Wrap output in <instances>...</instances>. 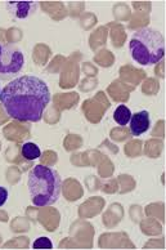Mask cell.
<instances>
[{
  "instance_id": "7a4b0ae2",
  "label": "cell",
  "mask_w": 166,
  "mask_h": 250,
  "mask_svg": "<svg viewBox=\"0 0 166 250\" xmlns=\"http://www.w3.org/2000/svg\"><path fill=\"white\" fill-rule=\"evenodd\" d=\"M27 188L35 207H50L60 199L62 179L56 169L35 165L28 173Z\"/></svg>"
},
{
  "instance_id": "ba28073f",
  "label": "cell",
  "mask_w": 166,
  "mask_h": 250,
  "mask_svg": "<svg viewBox=\"0 0 166 250\" xmlns=\"http://www.w3.org/2000/svg\"><path fill=\"white\" fill-rule=\"evenodd\" d=\"M131 111L125 104H120L113 112V119L119 125H127L131 119Z\"/></svg>"
},
{
  "instance_id": "6da1fadb",
  "label": "cell",
  "mask_w": 166,
  "mask_h": 250,
  "mask_svg": "<svg viewBox=\"0 0 166 250\" xmlns=\"http://www.w3.org/2000/svg\"><path fill=\"white\" fill-rule=\"evenodd\" d=\"M0 102L11 118L38 123L50 102V90L38 76L23 75L11 80L0 93Z\"/></svg>"
},
{
  "instance_id": "30bf717a",
  "label": "cell",
  "mask_w": 166,
  "mask_h": 250,
  "mask_svg": "<svg viewBox=\"0 0 166 250\" xmlns=\"http://www.w3.org/2000/svg\"><path fill=\"white\" fill-rule=\"evenodd\" d=\"M8 196H9V193H8V189L5 187L0 186V207H3L4 204L7 203Z\"/></svg>"
},
{
  "instance_id": "8fae6325",
  "label": "cell",
  "mask_w": 166,
  "mask_h": 250,
  "mask_svg": "<svg viewBox=\"0 0 166 250\" xmlns=\"http://www.w3.org/2000/svg\"><path fill=\"white\" fill-rule=\"evenodd\" d=\"M0 93H1V90H0Z\"/></svg>"
},
{
  "instance_id": "9c48e42d",
  "label": "cell",
  "mask_w": 166,
  "mask_h": 250,
  "mask_svg": "<svg viewBox=\"0 0 166 250\" xmlns=\"http://www.w3.org/2000/svg\"><path fill=\"white\" fill-rule=\"evenodd\" d=\"M34 249H52L53 243L48 237H39L34 241Z\"/></svg>"
},
{
  "instance_id": "52a82bcc",
  "label": "cell",
  "mask_w": 166,
  "mask_h": 250,
  "mask_svg": "<svg viewBox=\"0 0 166 250\" xmlns=\"http://www.w3.org/2000/svg\"><path fill=\"white\" fill-rule=\"evenodd\" d=\"M22 156L25 157L26 160H36L42 156V151L39 146L34 142H26L22 146Z\"/></svg>"
},
{
  "instance_id": "3957f363",
  "label": "cell",
  "mask_w": 166,
  "mask_h": 250,
  "mask_svg": "<svg viewBox=\"0 0 166 250\" xmlns=\"http://www.w3.org/2000/svg\"><path fill=\"white\" fill-rule=\"evenodd\" d=\"M129 50L137 63L152 66L159 63L165 56V38L157 30L143 27L133 34L129 42Z\"/></svg>"
},
{
  "instance_id": "277c9868",
  "label": "cell",
  "mask_w": 166,
  "mask_h": 250,
  "mask_svg": "<svg viewBox=\"0 0 166 250\" xmlns=\"http://www.w3.org/2000/svg\"><path fill=\"white\" fill-rule=\"evenodd\" d=\"M25 56L13 44L0 43V80H13L23 70Z\"/></svg>"
},
{
  "instance_id": "5b68a950",
  "label": "cell",
  "mask_w": 166,
  "mask_h": 250,
  "mask_svg": "<svg viewBox=\"0 0 166 250\" xmlns=\"http://www.w3.org/2000/svg\"><path fill=\"white\" fill-rule=\"evenodd\" d=\"M129 123H130V132L134 137L142 136L151 126V119L147 111H139L137 114L131 115Z\"/></svg>"
},
{
  "instance_id": "8992f818",
  "label": "cell",
  "mask_w": 166,
  "mask_h": 250,
  "mask_svg": "<svg viewBox=\"0 0 166 250\" xmlns=\"http://www.w3.org/2000/svg\"><path fill=\"white\" fill-rule=\"evenodd\" d=\"M38 7L35 1H8L7 8L16 18H26Z\"/></svg>"
}]
</instances>
